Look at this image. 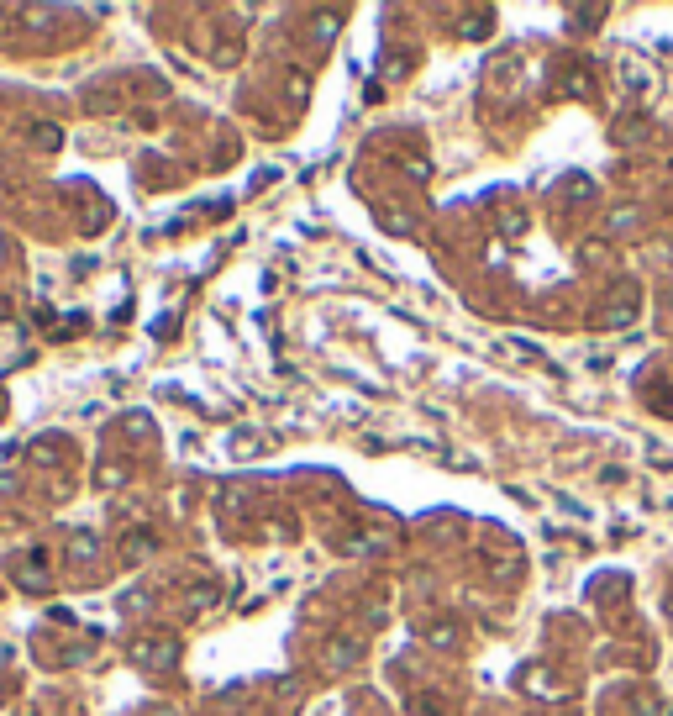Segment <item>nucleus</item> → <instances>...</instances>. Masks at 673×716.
Returning <instances> with one entry per match:
<instances>
[{
  "label": "nucleus",
  "instance_id": "nucleus-1",
  "mask_svg": "<svg viewBox=\"0 0 673 716\" xmlns=\"http://www.w3.org/2000/svg\"><path fill=\"white\" fill-rule=\"evenodd\" d=\"M631 316H637V290H626V295H621L610 311H605V327H626Z\"/></svg>",
  "mask_w": 673,
  "mask_h": 716
},
{
  "label": "nucleus",
  "instance_id": "nucleus-2",
  "mask_svg": "<svg viewBox=\"0 0 673 716\" xmlns=\"http://www.w3.org/2000/svg\"><path fill=\"white\" fill-rule=\"evenodd\" d=\"M174 648H179V643H174V637H158V643H153V648L142 643V648H137V658H142V664H148V658H153V664H168V658H174Z\"/></svg>",
  "mask_w": 673,
  "mask_h": 716
},
{
  "label": "nucleus",
  "instance_id": "nucleus-3",
  "mask_svg": "<svg viewBox=\"0 0 673 716\" xmlns=\"http://www.w3.org/2000/svg\"><path fill=\"white\" fill-rule=\"evenodd\" d=\"M69 553H74V559H95V553H100V537L79 532V537H74V543H69Z\"/></svg>",
  "mask_w": 673,
  "mask_h": 716
},
{
  "label": "nucleus",
  "instance_id": "nucleus-4",
  "mask_svg": "<svg viewBox=\"0 0 673 716\" xmlns=\"http://www.w3.org/2000/svg\"><path fill=\"white\" fill-rule=\"evenodd\" d=\"M32 143H37V148H58V132H53V127H37Z\"/></svg>",
  "mask_w": 673,
  "mask_h": 716
},
{
  "label": "nucleus",
  "instance_id": "nucleus-5",
  "mask_svg": "<svg viewBox=\"0 0 673 716\" xmlns=\"http://www.w3.org/2000/svg\"><path fill=\"white\" fill-rule=\"evenodd\" d=\"M347 658H353V643H347V637H337V643H331V664H347Z\"/></svg>",
  "mask_w": 673,
  "mask_h": 716
},
{
  "label": "nucleus",
  "instance_id": "nucleus-6",
  "mask_svg": "<svg viewBox=\"0 0 673 716\" xmlns=\"http://www.w3.org/2000/svg\"><path fill=\"white\" fill-rule=\"evenodd\" d=\"M121 479H127V469H121V464H111V469H100V485H121Z\"/></svg>",
  "mask_w": 673,
  "mask_h": 716
},
{
  "label": "nucleus",
  "instance_id": "nucleus-7",
  "mask_svg": "<svg viewBox=\"0 0 673 716\" xmlns=\"http://www.w3.org/2000/svg\"><path fill=\"white\" fill-rule=\"evenodd\" d=\"M6 316H11V306H6V295H0V322H6Z\"/></svg>",
  "mask_w": 673,
  "mask_h": 716
},
{
  "label": "nucleus",
  "instance_id": "nucleus-8",
  "mask_svg": "<svg viewBox=\"0 0 673 716\" xmlns=\"http://www.w3.org/2000/svg\"><path fill=\"white\" fill-rule=\"evenodd\" d=\"M0 258H6V242H0Z\"/></svg>",
  "mask_w": 673,
  "mask_h": 716
}]
</instances>
